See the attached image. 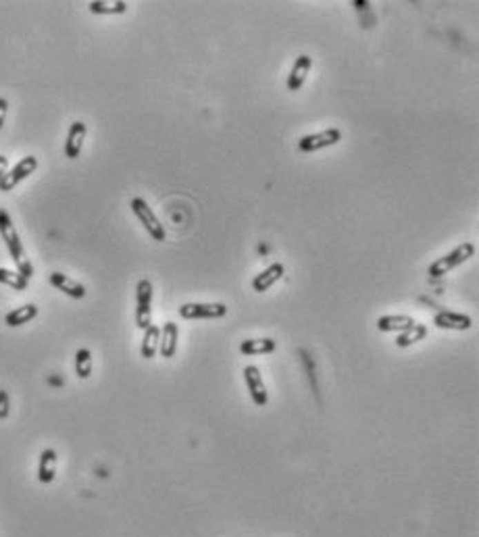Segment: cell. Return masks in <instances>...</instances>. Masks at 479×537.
<instances>
[{
  "label": "cell",
  "instance_id": "obj_25",
  "mask_svg": "<svg viewBox=\"0 0 479 537\" xmlns=\"http://www.w3.org/2000/svg\"><path fill=\"white\" fill-rule=\"evenodd\" d=\"M7 111H9V100H7V98H0V130H3V125H5Z\"/></svg>",
  "mask_w": 479,
  "mask_h": 537
},
{
  "label": "cell",
  "instance_id": "obj_6",
  "mask_svg": "<svg viewBox=\"0 0 479 537\" xmlns=\"http://www.w3.org/2000/svg\"><path fill=\"white\" fill-rule=\"evenodd\" d=\"M342 140V132L338 128H329V130H323L319 134H309V136H302L298 140V148L302 152H317L321 148H327V146H333Z\"/></svg>",
  "mask_w": 479,
  "mask_h": 537
},
{
  "label": "cell",
  "instance_id": "obj_11",
  "mask_svg": "<svg viewBox=\"0 0 479 537\" xmlns=\"http://www.w3.org/2000/svg\"><path fill=\"white\" fill-rule=\"evenodd\" d=\"M284 273H286V267H284L282 263H273V265H269L265 271H261V273L253 279V290L259 292V294L267 292L269 287H273V285L284 277Z\"/></svg>",
  "mask_w": 479,
  "mask_h": 537
},
{
  "label": "cell",
  "instance_id": "obj_14",
  "mask_svg": "<svg viewBox=\"0 0 479 537\" xmlns=\"http://www.w3.org/2000/svg\"><path fill=\"white\" fill-rule=\"evenodd\" d=\"M177 338H179V330L177 323L173 321H167L161 330V340H159V350L163 358H171L177 352Z\"/></svg>",
  "mask_w": 479,
  "mask_h": 537
},
{
  "label": "cell",
  "instance_id": "obj_10",
  "mask_svg": "<svg viewBox=\"0 0 479 537\" xmlns=\"http://www.w3.org/2000/svg\"><path fill=\"white\" fill-rule=\"evenodd\" d=\"M86 123L81 121H73L71 128H69V134H67V142H65V156L67 159H77L81 154V148H84V140H86Z\"/></svg>",
  "mask_w": 479,
  "mask_h": 537
},
{
  "label": "cell",
  "instance_id": "obj_22",
  "mask_svg": "<svg viewBox=\"0 0 479 537\" xmlns=\"http://www.w3.org/2000/svg\"><path fill=\"white\" fill-rule=\"evenodd\" d=\"M0 283H5V285L13 287V290H17V292H23V290H28V285H30V281H28L21 273L11 271V269H5V267H0Z\"/></svg>",
  "mask_w": 479,
  "mask_h": 537
},
{
  "label": "cell",
  "instance_id": "obj_13",
  "mask_svg": "<svg viewBox=\"0 0 479 537\" xmlns=\"http://www.w3.org/2000/svg\"><path fill=\"white\" fill-rule=\"evenodd\" d=\"M311 67H313V59L309 54H300L294 61V67H292L290 77H288V90L290 92H296V90L302 88V83L306 81V77L311 73Z\"/></svg>",
  "mask_w": 479,
  "mask_h": 537
},
{
  "label": "cell",
  "instance_id": "obj_4",
  "mask_svg": "<svg viewBox=\"0 0 479 537\" xmlns=\"http://www.w3.org/2000/svg\"><path fill=\"white\" fill-rule=\"evenodd\" d=\"M136 325L142 332L153 325V283L148 279H140L136 285Z\"/></svg>",
  "mask_w": 479,
  "mask_h": 537
},
{
  "label": "cell",
  "instance_id": "obj_26",
  "mask_svg": "<svg viewBox=\"0 0 479 537\" xmlns=\"http://www.w3.org/2000/svg\"><path fill=\"white\" fill-rule=\"evenodd\" d=\"M9 173V159L0 154V183H3L5 175Z\"/></svg>",
  "mask_w": 479,
  "mask_h": 537
},
{
  "label": "cell",
  "instance_id": "obj_24",
  "mask_svg": "<svg viewBox=\"0 0 479 537\" xmlns=\"http://www.w3.org/2000/svg\"><path fill=\"white\" fill-rule=\"evenodd\" d=\"M11 412V400L7 389H0V421H5Z\"/></svg>",
  "mask_w": 479,
  "mask_h": 537
},
{
  "label": "cell",
  "instance_id": "obj_2",
  "mask_svg": "<svg viewBox=\"0 0 479 537\" xmlns=\"http://www.w3.org/2000/svg\"><path fill=\"white\" fill-rule=\"evenodd\" d=\"M471 256H475V246H473L471 242H465V244L456 246L452 252H448L446 256L433 261V263L429 265L427 273H429L431 277H444V275L450 273L452 269H456V267H460L462 263H467Z\"/></svg>",
  "mask_w": 479,
  "mask_h": 537
},
{
  "label": "cell",
  "instance_id": "obj_8",
  "mask_svg": "<svg viewBox=\"0 0 479 537\" xmlns=\"http://www.w3.org/2000/svg\"><path fill=\"white\" fill-rule=\"evenodd\" d=\"M244 381H246V387H248V394H251L253 402L257 406H267L269 394H267V387H265V381H263V375H261L259 367L248 365L244 369Z\"/></svg>",
  "mask_w": 479,
  "mask_h": 537
},
{
  "label": "cell",
  "instance_id": "obj_20",
  "mask_svg": "<svg viewBox=\"0 0 479 537\" xmlns=\"http://www.w3.org/2000/svg\"><path fill=\"white\" fill-rule=\"evenodd\" d=\"M425 338H427V327L423 323H415L413 327H409L402 334H398L396 346L398 348H409V346H413V344H417V342H421Z\"/></svg>",
  "mask_w": 479,
  "mask_h": 537
},
{
  "label": "cell",
  "instance_id": "obj_3",
  "mask_svg": "<svg viewBox=\"0 0 479 537\" xmlns=\"http://www.w3.org/2000/svg\"><path fill=\"white\" fill-rule=\"evenodd\" d=\"M130 206H132V210H134V214L138 217V221L144 225V230L148 232V236L153 238V240H157V242H165V238H167V234H165V227H163V223L159 221V217L155 214V210L148 206V202L144 200V198H132V202H130Z\"/></svg>",
  "mask_w": 479,
  "mask_h": 537
},
{
  "label": "cell",
  "instance_id": "obj_12",
  "mask_svg": "<svg viewBox=\"0 0 479 537\" xmlns=\"http://www.w3.org/2000/svg\"><path fill=\"white\" fill-rule=\"evenodd\" d=\"M417 321L409 314H386L378 318V330L384 334H402L404 330L413 327Z\"/></svg>",
  "mask_w": 479,
  "mask_h": 537
},
{
  "label": "cell",
  "instance_id": "obj_16",
  "mask_svg": "<svg viewBox=\"0 0 479 537\" xmlns=\"http://www.w3.org/2000/svg\"><path fill=\"white\" fill-rule=\"evenodd\" d=\"M57 475V452L52 448L42 450L40 454V463H38V481L48 485L55 481Z\"/></svg>",
  "mask_w": 479,
  "mask_h": 537
},
{
  "label": "cell",
  "instance_id": "obj_9",
  "mask_svg": "<svg viewBox=\"0 0 479 537\" xmlns=\"http://www.w3.org/2000/svg\"><path fill=\"white\" fill-rule=\"evenodd\" d=\"M433 323L440 330H450V332H467L473 327V318L462 312H452V310H440L433 316Z\"/></svg>",
  "mask_w": 479,
  "mask_h": 537
},
{
  "label": "cell",
  "instance_id": "obj_7",
  "mask_svg": "<svg viewBox=\"0 0 479 537\" xmlns=\"http://www.w3.org/2000/svg\"><path fill=\"white\" fill-rule=\"evenodd\" d=\"M38 169V159L36 156H26L21 159L3 179V183H0V190L3 192H11L17 183H21L23 179H28L34 171Z\"/></svg>",
  "mask_w": 479,
  "mask_h": 537
},
{
  "label": "cell",
  "instance_id": "obj_1",
  "mask_svg": "<svg viewBox=\"0 0 479 537\" xmlns=\"http://www.w3.org/2000/svg\"><path fill=\"white\" fill-rule=\"evenodd\" d=\"M0 236H3V240L9 248V254L13 256V261L17 265V273H21L30 281L32 275H34V267H32V263L26 254V248L19 240V234H17V230L11 221V214L5 208H0Z\"/></svg>",
  "mask_w": 479,
  "mask_h": 537
},
{
  "label": "cell",
  "instance_id": "obj_23",
  "mask_svg": "<svg viewBox=\"0 0 479 537\" xmlns=\"http://www.w3.org/2000/svg\"><path fill=\"white\" fill-rule=\"evenodd\" d=\"M75 373L79 379H88L92 375V352L88 348H79L75 352Z\"/></svg>",
  "mask_w": 479,
  "mask_h": 537
},
{
  "label": "cell",
  "instance_id": "obj_21",
  "mask_svg": "<svg viewBox=\"0 0 479 537\" xmlns=\"http://www.w3.org/2000/svg\"><path fill=\"white\" fill-rule=\"evenodd\" d=\"M90 13L94 15H124L128 11V3L124 0H115V3H102V0H94L88 5Z\"/></svg>",
  "mask_w": 479,
  "mask_h": 537
},
{
  "label": "cell",
  "instance_id": "obj_19",
  "mask_svg": "<svg viewBox=\"0 0 479 537\" xmlns=\"http://www.w3.org/2000/svg\"><path fill=\"white\" fill-rule=\"evenodd\" d=\"M159 340H161V327L150 325V327L144 330V338H142V348H140V352H142V356H144L146 361H150V358L157 356V352H159Z\"/></svg>",
  "mask_w": 479,
  "mask_h": 537
},
{
  "label": "cell",
  "instance_id": "obj_18",
  "mask_svg": "<svg viewBox=\"0 0 479 537\" xmlns=\"http://www.w3.org/2000/svg\"><path fill=\"white\" fill-rule=\"evenodd\" d=\"M36 316H38V306H36V304H23V306L11 310V312L5 316V323H7L9 327H21V325L30 323V321L36 318Z\"/></svg>",
  "mask_w": 479,
  "mask_h": 537
},
{
  "label": "cell",
  "instance_id": "obj_15",
  "mask_svg": "<svg viewBox=\"0 0 479 537\" xmlns=\"http://www.w3.org/2000/svg\"><path fill=\"white\" fill-rule=\"evenodd\" d=\"M48 281H50L57 290H61L63 294H67V296H71V298H75V300H81V298L86 296V287H84L81 283H77L75 279L67 277L65 273H50Z\"/></svg>",
  "mask_w": 479,
  "mask_h": 537
},
{
  "label": "cell",
  "instance_id": "obj_17",
  "mask_svg": "<svg viewBox=\"0 0 479 537\" xmlns=\"http://www.w3.org/2000/svg\"><path fill=\"white\" fill-rule=\"evenodd\" d=\"M277 350V342L271 338H259V340H244L240 344V352L244 356H259V354H271Z\"/></svg>",
  "mask_w": 479,
  "mask_h": 537
},
{
  "label": "cell",
  "instance_id": "obj_5",
  "mask_svg": "<svg viewBox=\"0 0 479 537\" xmlns=\"http://www.w3.org/2000/svg\"><path fill=\"white\" fill-rule=\"evenodd\" d=\"M182 318L194 321V318H221L227 314V306L221 302H211V304H198V302H188L179 306Z\"/></svg>",
  "mask_w": 479,
  "mask_h": 537
}]
</instances>
